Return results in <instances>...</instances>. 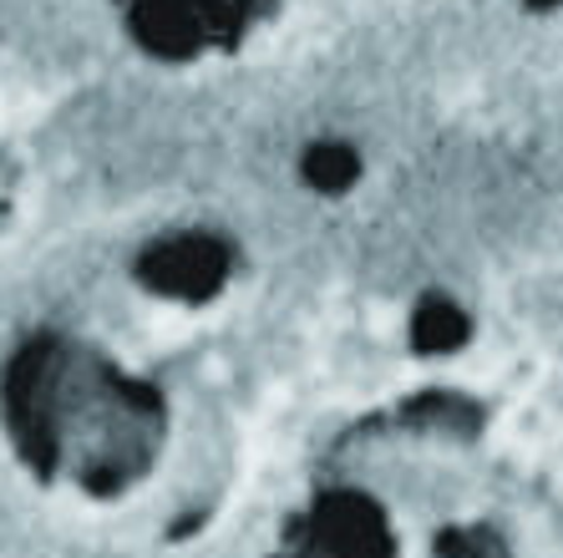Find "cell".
I'll return each instance as SVG.
<instances>
[{
  "instance_id": "cell-1",
  "label": "cell",
  "mask_w": 563,
  "mask_h": 558,
  "mask_svg": "<svg viewBox=\"0 0 563 558\" xmlns=\"http://www.w3.org/2000/svg\"><path fill=\"white\" fill-rule=\"evenodd\" d=\"M11 412L26 447L56 468L71 462L92 488H118L147 457L157 431V402L112 381L97 361L62 346H41L15 365Z\"/></svg>"
},
{
  "instance_id": "cell-2",
  "label": "cell",
  "mask_w": 563,
  "mask_h": 558,
  "mask_svg": "<svg viewBox=\"0 0 563 558\" xmlns=\"http://www.w3.org/2000/svg\"><path fill=\"white\" fill-rule=\"evenodd\" d=\"M250 21V0H137L132 31L157 56H194L203 46H229Z\"/></svg>"
},
{
  "instance_id": "cell-3",
  "label": "cell",
  "mask_w": 563,
  "mask_h": 558,
  "mask_svg": "<svg viewBox=\"0 0 563 558\" xmlns=\"http://www.w3.org/2000/svg\"><path fill=\"white\" fill-rule=\"evenodd\" d=\"M219 264L223 249L213 239H173V244L153 249L143 260V280L168 295H209L219 285Z\"/></svg>"
},
{
  "instance_id": "cell-4",
  "label": "cell",
  "mask_w": 563,
  "mask_h": 558,
  "mask_svg": "<svg viewBox=\"0 0 563 558\" xmlns=\"http://www.w3.org/2000/svg\"><path fill=\"white\" fill-rule=\"evenodd\" d=\"M305 178H310L314 188H345V183L355 178V153L341 147V143L310 147V157H305Z\"/></svg>"
},
{
  "instance_id": "cell-5",
  "label": "cell",
  "mask_w": 563,
  "mask_h": 558,
  "mask_svg": "<svg viewBox=\"0 0 563 558\" xmlns=\"http://www.w3.org/2000/svg\"><path fill=\"white\" fill-rule=\"evenodd\" d=\"M528 6H559V0H528Z\"/></svg>"
}]
</instances>
